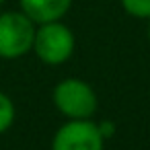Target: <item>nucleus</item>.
<instances>
[{
    "label": "nucleus",
    "mask_w": 150,
    "mask_h": 150,
    "mask_svg": "<svg viewBox=\"0 0 150 150\" xmlns=\"http://www.w3.org/2000/svg\"><path fill=\"white\" fill-rule=\"evenodd\" d=\"M74 33L60 21L41 23L35 29L33 52L35 56L50 66H58L70 60L74 54Z\"/></svg>",
    "instance_id": "2"
},
{
    "label": "nucleus",
    "mask_w": 150,
    "mask_h": 150,
    "mask_svg": "<svg viewBox=\"0 0 150 150\" xmlns=\"http://www.w3.org/2000/svg\"><path fill=\"white\" fill-rule=\"evenodd\" d=\"M2 4H4V0H0V6H2Z\"/></svg>",
    "instance_id": "10"
},
{
    "label": "nucleus",
    "mask_w": 150,
    "mask_h": 150,
    "mask_svg": "<svg viewBox=\"0 0 150 150\" xmlns=\"http://www.w3.org/2000/svg\"><path fill=\"white\" fill-rule=\"evenodd\" d=\"M15 115H17V111H15V103L11 101L8 95L0 93V134L6 132V129L15 123Z\"/></svg>",
    "instance_id": "6"
},
{
    "label": "nucleus",
    "mask_w": 150,
    "mask_h": 150,
    "mask_svg": "<svg viewBox=\"0 0 150 150\" xmlns=\"http://www.w3.org/2000/svg\"><path fill=\"white\" fill-rule=\"evenodd\" d=\"M99 129H101L103 138L107 140V138H109V136L113 134V129H115V127H113V123H111V121H105V123H101V125H99Z\"/></svg>",
    "instance_id": "8"
},
{
    "label": "nucleus",
    "mask_w": 150,
    "mask_h": 150,
    "mask_svg": "<svg viewBox=\"0 0 150 150\" xmlns=\"http://www.w3.org/2000/svg\"><path fill=\"white\" fill-rule=\"evenodd\" d=\"M54 105L68 119H91L97 111V95L88 82L66 78L54 88Z\"/></svg>",
    "instance_id": "3"
},
{
    "label": "nucleus",
    "mask_w": 150,
    "mask_h": 150,
    "mask_svg": "<svg viewBox=\"0 0 150 150\" xmlns=\"http://www.w3.org/2000/svg\"><path fill=\"white\" fill-rule=\"evenodd\" d=\"M123 8L138 19H150V0H121Z\"/></svg>",
    "instance_id": "7"
},
{
    "label": "nucleus",
    "mask_w": 150,
    "mask_h": 150,
    "mask_svg": "<svg viewBox=\"0 0 150 150\" xmlns=\"http://www.w3.org/2000/svg\"><path fill=\"white\" fill-rule=\"evenodd\" d=\"M148 39H150V23H148Z\"/></svg>",
    "instance_id": "9"
},
{
    "label": "nucleus",
    "mask_w": 150,
    "mask_h": 150,
    "mask_svg": "<svg viewBox=\"0 0 150 150\" xmlns=\"http://www.w3.org/2000/svg\"><path fill=\"white\" fill-rule=\"evenodd\" d=\"M35 23L21 11H6L0 15V58L17 60L33 50Z\"/></svg>",
    "instance_id": "1"
},
{
    "label": "nucleus",
    "mask_w": 150,
    "mask_h": 150,
    "mask_svg": "<svg viewBox=\"0 0 150 150\" xmlns=\"http://www.w3.org/2000/svg\"><path fill=\"white\" fill-rule=\"evenodd\" d=\"M103 146L105 138L99 125L88 119H70L52 140V150H103Z\"/></svg>",
    "instance_id": "4"
},
{
    "label": "nucleus",
    "mask_w": 150,
    "mask_h": 150,
    "mask_svg": "<svg viewBox=\"0 0 150 150\" xmlns=\"http://www.w3.org/2000/svg\"><path fill=\"white\" fill-rule=\"evenodd\" d=\"M19 2L21 11L35 25L60 21L72 6V0H19Z\"/></svg>",
    "instance_id": "5"
}]
</instances>
